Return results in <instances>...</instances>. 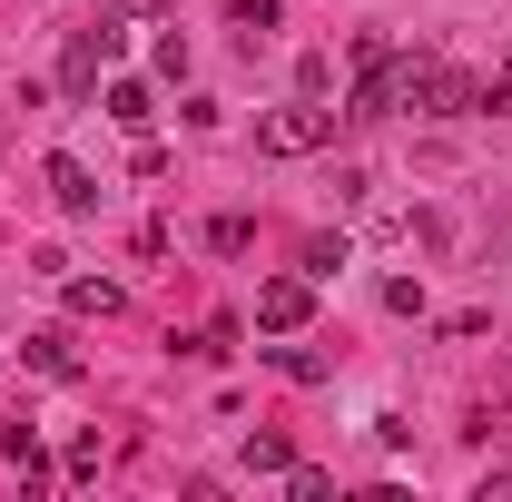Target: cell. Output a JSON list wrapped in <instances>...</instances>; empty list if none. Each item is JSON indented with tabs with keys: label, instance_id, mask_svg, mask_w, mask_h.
<instances>
[{
	"label": "cell",
	"instance_id": "obj_9",
	"mask_svg": "<svg viewBox=\"0 0 512 502\" xmlns=\"http://www.w3.org/2000/svg\"><path fill=\"white\" fill-rule=\"evenodd\" d=\"M109 119H119V128H148L158 109H148V89H138V79H109Z\"/></svg>",
	"mask_w": 512,
	"mask_h": 502
},
{
	"label": "cell",
	"instance_id": "obj_5",
	"mask_svg": "<svg viewBox=\"0 0 512 502\" xmlns=\"http://www.w3.org/2000/svg\"><path fill=\"white\" fill-rule=\"evenodd\" d=\"M20 355H30V375H50V384H69V375H79V345H69L60 325H50V335H30Z\"/></svg>",
	"mask_w": 512,
	"mask_h": 502
},
{
	"label": "cell",
	"instance_id": "obj_4",
	"mask_svg": "<svg viewBox=\"0 0 512 502\" xmlns=\"http://www.w3.org/2000/svg\"><path fill=\"white\" fill-rule=\"evenodd\" d=\"M306 315H316V276H266V286H256V325H266V335H296Z\"/></svg>",
	"mask_w": 512,
	"mask_h": 502
},
{
	"label": "cell",
	"instance_id": "obj_14",
	"mask_svg": "<svg viewBox=\"0 0 512 502\" xmlns=\"http://www.w3.org/2000/svg\"><path fill=\"white\" fill-rule=\"evenodd\" d=\"M247 463H256V473H286L296 453H286V434H256V443H247Z\"/></svg>",
	"mask_w": 512,
	"mask_h": 502
},
{
	"label": "cell",
	"instance_id": "obj_7",
	"mask_svg": "<svg viewBox=\"0 0 512 502\" xmlns=\"http://www.w3.org/2000/svg\"><path fill=\"white\" fill-rule=\"evenodd\" d=\"M276 20H286V10H276V0H227V30H237V40H276Z\"/></svg>",
	"mask_w": 512,
	"mask_h": 502
},
{
	"label": "cell",
	"instance_id": "obj_10",
	"mask_svg": "<svg viewBox=\"0 0 512 502\" xmlns=\"http://www.w3.org/2000/svg\"><path fill=\"white\" fill-rule=\"evenodd\" d=\"M69 306H79V315H119V286H109V276H79Z\"/></svg>",
	"mask_w": 512,
	"mask_h": 502
},
{
	"label": "cell",
	"instance_id": "obj_11",
	"mask_svg": "<svg viewBox=\"0 0 512 502\" xmlns=\"http://www.w3.org/2000/svg\"><path fill=\"white\" fill-rule=\"evenodd\" d=\"M325 89H335V60L306 50V60H296V99H325Z\"/></svg>",
	"mask_w": 512,
	"mask_h": 502
},
{
	"label": "cell",
	"instance_id": "obj_15",
	"mask_svg": "<svg viewBox=\"0 0 512 502\" xmlns=\"http://www.w3.org/2000/svg\"><path fill=\"white\" fill-rule=\"evenodd\" d=\"M345 266V237H306V276H335Z\"/></svg>",
	"mask_w": 512,
	"mask_h": 502
},
{
	"label": "cell",
	"instance_id": "obj_17",
	"mask_svg": "<svg viewBox=\"0 0 512 502\" xmlns=\"http://www.w3.org/2000/svg\"><path fill=\"white\" fill-rule=\"evenodd\" d=\"M119 10H128V20H148V10H158V0H119Z\"/></svg>",
	"mask_w": 512,
	"mask_h": 502
},
{
	"label": "cell",
	"instance_id": "obj_8",
	"mask_svg": "<svg viewBox=\"0 0 512 502\" xmlns=\"http://www.w3.org/2000/svg\"><path fill=\"white\" fill-rule=\"evenodd\" d=\"M266 365H276V375H286V384H325V355H316V345H276Z\"/></svg>",
	"mask_w": 512,
	"mask_h": 502
},
{
	"label": "cell",
	"instance_id": "obj_16",
	"mask_svg": "<svg viewBox=\"0 0 512 502\" xmlns=\"http://www.w3.org/2000/svg\"><path fill=\"white\" fill-rule=\"evenodd\" d=\"M483 109H512V60L493 69V79H483Z\"/></svg>",
	"mask_w": 512,
	"mask_h": 502
},
{
	"label": "cell",
	"instance_id": "obj_1",
	"mask_svg": "<svg viewBox=\"0 0 512 502\" xmlns=\"http://www.w3.org/2000/svg\"><path fill=\"white\" fill-rule=\"evenodd\" d=\"M404 99H414V50L355 40V99H345V119H394Z\"/></svg>",
	"mask_w": 512,
	"mask_h": 502
},
{
	"label": "cell",
	"instance_id": "obj_13",
	"mask_svg": "<svg viewBox=\"0 0 512 502\" xmlns=\"http://www.w3.org/2000/svg\"><path fill=\"white\" fill-rule=\"evenodd\" d=\"M247 237H256L247 217H217V227H207V247H217V256H247Z\"/></svg>",
	"mask_w": 512,
	"mask_h": 502
},
{
	"label": "cell",
	"instance_id": "obj_12",
	"mask_svg": "<svg viewBox=\"0 0 512 502\" xmlns=\"http://www.w3.org/2000/svg\"><path fill=\"white\" fill-rule=\"evenodd\" d=\"M286 493H296V502H325V493H335V473H316V463H286Z\"/></svg>",
	"mask_w": 512,
	"mask_h": 502
},
{
	"label": "cell",
	"instance_id": "obj_6",
	"mask_svg": "<svg viewBox=\"0 0 512 502\" xmlns=\"http://www.w3.org/2000/svg\"><path fill=\"white\" fill-rule=\"evenodd\" d=\"M50 197H60L69 217H89V207H99V178H89L79 158H50Z\"/></svg>",
	"mask_w": 512,
	"mask_h": 502
},
{
	"label": "cell",
	"instance_id": "obj_2",
	"mask_svg": "<svg viewBox=\"0 0 512 502\" xmlns=\"http://www.w3.org/2000/svg\"><path fill=\"white\" fill-rule=\"evenodd\" d=\"M325 138H335V109H316V99H286V109L256 119V148L266 158H316Z\"/></svg>",
	"mask_w": 512,
	"mask_h": 502
},
{
	"label": "cell",
	"instance_id": "obj_3",
	"mask_svg": "<svg viewBox=\"0 0 512 502\" xmlns=\"http://www.w3.org/2000/svg\"><path fill=\"white\" fill-rule=\"evenodd\" d=\"M404 109H424V119H463V109H483V79H463L453 60H414V99Z\"/></svg>",
	"mask_w": 512,
	"mask_h": 502
}]
</instances>
